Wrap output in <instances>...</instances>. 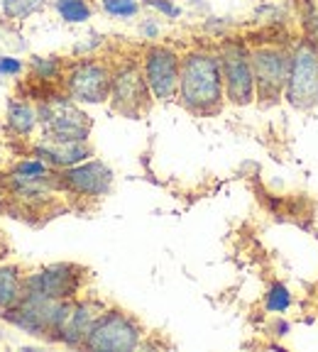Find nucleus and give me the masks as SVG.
I'll use <instances>...</instances> for the list:
<instances>
[{
    "label": "nucleus",
    "mask_w": 318,
    "mask_h": 352,
    "mask_svg": "<svg viewBox=\"0 0 318 352\" xmlns=\"http://www.w3.org/2000/svg\"><path fill=\"white\" fill-rule=\"evenodd\" d=\"M81 272L83 270L76 264H52L47 270L25 279V292L42 294V296L56 298V301H69L81 289Z\"/></svg>",
    "instance_id": "12"
},
{
    "label": "nucleus",
    "mask_w": 318,
    "mask_h": 352,
    "mask_svg": "<svg viewBox=\"0 0 318 352\" xmlns=\"http://www.w3.org/2000/svg\"><path fill=\"white\" fill-rule=\"evenodd\" d=\"M113 86V69L98 59H78L64 69V91L76 103H105Z\"/></svg>",
    "instance_id": "6"
},
{
    "label": "nucleus",
    "mask_w": 318,
    "mask_h": 352,
    "mask_svg": "<svg viewBox=\"0 0 318 352\" xmlns=\"http://www.w3.org/2000/svg\"><path fill=\"white\" fill-rule=\"evenodd\" d=\"M37 157L42 162H47L50 166H59V169H66V166L81 164L91 157V147L86 142H76V140H52L44 138L42 142L34 147Z\"/></svg>",
    "instance_id": "14"
},
{
    "label": "nucleus",
    "mask_w": 318,
    "mask_h": 352,
    "mask_svg": "<svg viewBox=\"0 0 318 352\" xmlns=\"http://www.w3.org/2000/svg\"><path fill=\"white\" fill-rule=\"evenodd\" d=\"M0 204H3V196H0Z\"/></svg>",
    "instance_id": "27"
},
{
    "label": "nucleus",
    "mask_w": 318,
    "mask_h": 352,
    "mask_svg": "<svg viewBox=\"0 0 318 352\" xmlns=\"http://www.w3.org/2000/svg\"><path fill=\"white\" fill-rule=\"evenodd\" d=\"M142 74L154 98L167 103L179 94L181 56L167 44H149L142 54Z\"/></svg>",
    "instance_id": "9"
},
{
    "label": "nucleus",
    "mask_w": 318,
    "mask_h": 352,
    "mask_svg": "<svg viewBox=\"0 0 318 352\" xmlns=\"http://www.w3.org/2000/svg\"><path fill=\"white\" fill-rule=\"evenodd\" d=\"M277 330H279V336H284L286 330H289V325H286V323H277Z\"/></svg>",
    "instance_id": "26"
},
{
    "label": "nucleus",
    "mask_w": 318,
    "mask_h": 352,
    "mask_svg": "<svg viewBox=\"0 0 318 352\" xmlns=\"http://www.w3.org/2000/svg\"><path fill=\"white\" fill-rule=\"evenodd\" d=\"M42 8V0H3V12L8 20H25Z\"/></svg>",
    "instance_id": "19"
},
{
    "label": "nucleus",
    "mask_w": 318,
    "mask_h": 352,
    "mask_svg": "<svg viewBox=\"0 0 318 352\" xmlns=\"http://www.w3.org/2000/svg\"><path fill=\"white\" fill-rule=\"evenodd\" d=\"M220 69L228 100L235 105H247L255 100V74L250 47L240 39H225L220 44Z\"/></svg>",
    "instance_id": "5"
},
{
    "label": "nucleus",
    "mask_w": 318,
    "mask_h": 352,
    "mask_svg": "<svg viewBox=\"0 0 318 352\" xmlns=\"http://www.w3.org/2000/svg\"><path fill=\"white\" fill-rule=\"evenodd\" d=\"M25 294V281L15 264H3L0 267V311H8L20 301Z\"/></svg>",
    "instance_id": "16"
},
{
    "label": "nucleus",
    "mask_w": 318,
    "mask_h": 352,
    "mask_svg": "<svg viewBox=\"0 0 318 352\" xmlns=\"http://www.w3.org/2000/svg\"><path fill=\"white\" fill-rule=\"evenodd\" d=\"M100 316V306L94 301H69L66 306V314L59 323L54 340L64 342L69 347H83L88 330L96 323V318Z\"/></svg>",
    "instance_id": "13"
},
{
    "label": "nucleus",
    "mask_w": 318,
    "mask_h": 352,
    "mask_svg": "<svg viewBox=\"0 0 318 352\" xmlns=\"http://www.w3.org/2000/svg\"><path fill=\"white\" fill-rule=\"evenodd\" d=\"M142 3L147 8H152V10L162 12L165 17H169V20H176L181 15V10L174 6V0H142Z\"/></svg>",
    "instance_id": "23"
},
{
    "label": "nucleus",
    "mask_w": 318,
    "mask_h": 352,
    "mask_svg": "<svg viewBox=\"0 0 318 352\" xmlns=\"http://www.w3.org/2000/svg\"><path fill=\"white\" fill-rule=\"evenodd\" d=\"M39 125L44 130V138L52 140H76L86 142L91 132V118L76 105V100L69 96L52 94L50 98L39 100L37 105Z\"/></svg>",
    "instance_id": "4"
},
{
    "label": "nucleus",
    "mask_w": 318,
    "mask_h": 352,
    "mask_svg": "<svg viewBox=\"0 0 318 352\" xmlns=\"http://www.w3.org/2000/svg\"><path fill=\"white\" fill-rule=\"evenodd\" d=\"M54 10L59 12V17L69 25H78V22L91 20L94 8L88 0H54Z\"/></svg>",
    "instance_id": "17"
},
{
    "label": "nucleus",
    "mask_w": 318,
    "mask_h": 352,
    "mask_svg": "<svg viewBox=\"0 0 318 352\" xmlns=\"http://www.w3.org/2000/svg\"><path fill=\"white\" fill-rule=\"evenodd\" d=\"M140 325L120 311H103L88 330L83 347L86 350L127 352L140 345Z\"/></svg>",
    "instance_id": "8"
},
{
    "label": "nucleus",
    "mask_w": 318,
    "mask_h": 352,
    "mask_svg": "<svg viewBox=\"0 0 318 352\" xmlns=\"http://www.w3.org/2000/svg\"><path fill=\"white\" fill-rule=\"evenodd\" d=\"M25 72V64L15 56H0V76H17Z\"/></svg>",
    "instance_id": "24"
},
{
    "label": "nucleus",
    "mask_w": 318,
    "mask_h": 352,
    "mask_svg": "<svg viewBox=\"0 0 318 352\" xmlns=\"http://www.w3.org/2000/svg\"><path fill=\"white\" fill-rule=\"evenodd\" d=\"M264 306H267V311H275V314H282V311H286V308L291 306V294L289 289H286L284 284H272L267 292V298H264Z\"/></svg>",
    "instance_id": "22"
},
{
    "label": "nucleus",
    "mask_w": 318,
    "mask_h": 352,
    "mask_svg": "<svg viewBox=\"0 0 318 352\" xmlns=\"http://www.w3.org/2000/svg\"><path fill=\"white\" fill-rule=\"evenodd\" d=\"M37 108L30 105L28 100L10 98L8 100V127H10L15 135H30V132L37 127Z\"/></svg>",
    "instance_id": "15"
},
{
    "label": "nucleus",
    "mask_w": 318,
    "mask_h": 352,
    "mask_svg": "<svg viewBox=\"0 0 318 352\" xmlns=\"http://www.w3.org/2000/svg\"><path fill=\"white\" fill-rule=\"evenodd\" d=\"M56 184L66 191L76 193L83 198H100L110 191L113 186V171L110 166H105L103 162H81V164L66 166L59 176Z\"/></svg>",
    "instance_id": "11"
},
{
    "label": "nucleus",
    "mask_w": 318,
    "mask_h": 352,
    "mask_svg": "<svg viewBox=\"0 0 318 352\" xmlns=\"http://www.w3.org/2000/svg\"><path fill=\"white\" fill-rule=\"evenodd\" d=\"M149 98H152V91L145 81L142 66L127 61L113 72V86H110L113 110L127 118H140L149 108Z\"/></svg>",
    "instance_id": "10"
},
{
    "label": "nucleus",
    "mask_w": 318,
    "mask_h": 352,
    "mask_svg": "<svg viewBox=\"0 0 318 352\" xmlns=\"http://www.w3.org/2000/svg\"><path fill=\"white\" fill-rule=\"evenodd\" d=\"M0 250H3V248H0Z\"/></svg>",
    "instance_id": "28"
},
{
    "label": "nucleus",
    "mask_w": 318,
    "mask_h": 352,
    "mask_svg": "<svg viewBox=\"0 0 318 352\" xmlns=\"http://www.w3.org/2000/svg\"><path fill=\"white\" fill-rule=\"evenodd\" d=\"M289 52L291 59L284 98L294 108L308 110L318 105V42L311 37L299 39Z\"/></svg>",
    "instance_id": "2"
},
{
    "label": "nucleus",
    "mask_w": 318,
    "mask_h": 352,
    "mask_svg": "<svg viewBox=\"0 0 318 352\" xmlns=\"http://www.w3.org/2000/svg\"><path fill=\"white\" fill-rule=\"evenodd\" d=\"M179 100L196 116H213L223 108V69L220 56L213 52L196 50L181 56L179 74Z\"/></svg>",
    "instance_id": "1"
},
{
    "label": "nucleus",
    "mask_w": 318,
    "mask_h": 352,
    "mask_svg": "<svg viewBox=\"0 0 318 352\" xmlns=\"http://www.w3.org/2000/svg\"><path fill=\"white\" fill-rule=\"evenodd\" d=\"M50 176V164L42 160H22L12 169V179H47Z\"/></svg>",
    "instance_id": "20"
},
{
    "label": "nucleus",
    "mask_w": 318,
    "mask_h": 352,
    "mask_svg": "<svg viewBox=\"0 0 318 352\" xmlns=\"http://www.w3.org/2000/svg\"><path fill=\"white\" fill-rule=\"evenodd\" d=\"M32 74L39 81H54V78L64 76V64L59 56H32Z\"/></svg>",
    "instance_id": "18"
},
{
    "label": "nucleus",
    "mask_w": 318,
    "mask_h": 352,
    "mask_svg": "<svg viewBox=\"0 0 318 352\" xmlns=\"http://www.w3.org/2000/svg\"><path fill=\"white\" fill-rule=\"evenodd\" d=\"M255 74V96L262 103H277L284 96L286 78H289V59L291 52L286 47H257L250 50Z\"/></svg>",
    "instance_id": "7"
},
{
    "label": "nucleus",
    "mask_w": 318,
    "mask_h": 352,
    "mask_svg": "<svg viewBox=\"0 0 318 352\" xmlns=\"http://www.w3.org/2000/svg\"><path fill=\"white\" fill-rule=\"evenodd\" d=\"M69 301H56V298L42 296V294L25 292L20 296V301L6 311V320H10L15 328L25 330L30 336L54 338Z\"/></svg>",
    "instance_id": "3"
},
{
    "label": "nucleus",
    "mask_w": 318,
    "mask_h": 352,
    "mask_svg": "<svg viewBox=\"0 0 318 352\" xmlns=\"http://www.w3.org/2000/svg\"><path fill=\"white\" fill-rule=\"evenodd\" d=\"M140 32H142V37H145V39H154V37H157V34H159L157 22L145 20V22H142V28H140Z\"/></svg>",
    "instance_id": "25"
},
{
    "label": "nucleus",
    "mask_w": 318,
    "mask_h": 352,
    "mask_svg": "<svg viewBox=\"0 0 318 352\" xmlns=\"http://www.w3.org/2000/svg\"><path fill=\"white\" fill-rule=\"evenodd\" d=\"M100 8L108 12L110 17H135L140 12V0H100Z\"/></svg>",
    "instance_id": "21"
}]
</instances>
